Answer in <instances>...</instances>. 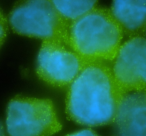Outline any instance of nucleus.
<instances>
[{"label":"nucleus","mask_w":146,"mask_h":136,"mask_svg":"<svg viewBox=\"0 0 146 136\" xmlns=\"http://www.w3.org/2000/svg\"><path fill=\"white\" fill-rule=\"evenodd\" d=\"M123 95L111 67L104 63L87 64L69 85L65 102L67 117L88 127L113 123Z\"/></svg>","instance_id":"nucleus-1"},{"label":"nucleus","mask_w":146,"mask_h":136,"mask_svg":"<svg viewBox=\"0 0 146 136\" xmlns=\"http://www.w3.org/2000/svg\"><path fill=\"white\" fill-rule=\"evenodd\" d=\"M124 31L110 9L95 7L74 21L68 29V44L86 65L112 62L116 58Z\"/></svg>","instance_id":"nucleus-2"},{"label":"nucleus","mask_w":146,"mask_h":136,"mask_svg":"<svg viewBox=\"0 0 146 136\" xmlns=\"http://www.w3.org/2000/svg\"><path fill=\"white\" fill-rule=\"evenodd\" d=\"M8 22L11 29L22 36L68 43L70 21L50 0H19L9 13Z\"/></svg>","instance_id":"nucleus-3"},{"label":"nucleus","mask_w":146,"mask_h":136,"mask_svg":"<svg viewBox=\"0 0 146 136\" xmlns=\"http://www.w3.org/2000/svg\"><path fill=\"white\" fill-rule=\"evenodd\" d=\"M5 122L9 136H53L62 129L54 103L46 98H12Z\"/></svg>","instance_id":"nucleus-4"},{"label":"nucleus","mask_w":146,"mask_h":136,"mask_svg":"<svg viewBox=\"0 0 146 136\" xmlns=\"http://www.w3.org/2000/svg\"><path fill=\"white\" fill-rule=\"evenodd\" d=\"M86 64L68 43L57 40L42 41L36 61L37 76L53 87L72 83Z\"/></svg>","instance_id":"nucleus-5"},{"label":"nucleus","mask_w":146,"mask_h":136,"mask_svg":"<svg viewBox=\"0 0 146 136\" xmlns=\"http://www.w3.org/2000/svg\"><path fill=\"white\" fill-rule=\"evenodd\" d=\"M114 78L123 94L146 90V38L136 35L120 47L112 66Z\"/></svg>","instance_id":"nucleus-6"},{"label":"nucleus","mask_w":146,"mask_h":136,"mask_svg":"<svg viewBox=\"0 0 146 136\" xmlns=\"http://www.w3.org/2000/svg\"><path fill=\"white\" fill-rule=\"evenodd\" d=\"M113 123L115 136H146V90L122 96Z\"/></svg>","instance_id":"nucleus-7"},{"label":"nucleus","mask_w":146,"mask_h":136,"mask_svg":"<svg viewBox=\"0 0 146 136\" xmlns=\"http://www.w3.org/2000/svg\"><path fill=\"white\" fill-rule=\"evenodd\" d=\"M110 11L124 33L136 36L143 32L146 26V0H113Z\"/></svg>","instance_id":"nucleus-8"},{"label":"nucleus","mask_w":146,"mask_h":136,"mask_svg":"<svg viewBox=\"0 0 146 136\" xmlns=\"http://www.w3.org/2000/svg\"><path fill=\"white\" fill-rule=\"evenodd\" d=\"M58 12L68 21H74L96 7L98 0H50Z\"/></svg>","instance_id":"nucleus-9"},{"label":"nucleus","mask_w":146,"mask_h":136,"mask_svg":"<svg viewBox=\"0 0 146 136\" xmlns=\"http://www.w3.org/2000/svg\"><path fill=\"white\" fill-rule=\"evenodd\" d=\"M7 28H8V19L5 17V15L0 9V48L6 38Z\"/></svg>","instance_id":"nucleus-10"},{"label":"nucleus","mask_w":146,"mask_h":136,"mask_svg":"<svg viewBox=\"0 0 146 136\" xmlns=\"http://www.w3.org/2000/svg\"><path fill=\"white\" fill-rule=\"evenodd\" d=\"M66 136H99V135L92 129H83V130H79L77 132H74V133H70Z\"/></svg>","instance_id":"nucleus-11"},{"label":"nucleus","mask_w":146,"mask_h":136,"mask_svg":"<svg viewBox=\"0 0 146 136\" xmlns=\"http://www.w3.org/2000/svg\"><path fill=\"white\" fill-rule=\"evenodd\" d=\"M0 136H5L4 128H3V126L1 123H0Z\"/></svg>","instance_id":"nucleus-12"},{"label":"nucleus","mask_w":146,"mask_h":136,"mask_svg":"<svg viewBox=\"0 0 146 136\" xmlns=\"http://www.w3.org/2000/svg\"><path fill=\"white\" fill-rule=\"evenodd\" d=\"M144 34V37L146 38V26H145V28H144V30H143V32H142Z\"/></svg>","instance_id":"nucleus-13"}]
</instances>
